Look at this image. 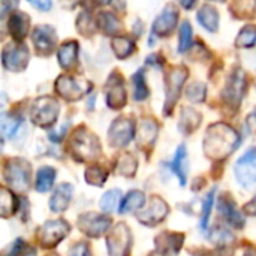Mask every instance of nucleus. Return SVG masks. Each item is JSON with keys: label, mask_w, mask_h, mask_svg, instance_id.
Masks as SVG:
<instances>
[{"label": "nucleus", "mask_w": 256, "mask_h": 256, "mask_svg": "<svg viewBox=\"0 0 256 256\" xmlns=\"http://www.w3.org/2000/svg\"><path fill=\"white\" fill-rule=\"evenodd\" d=\"M240 141L242 138L234 128L226 123H214L206 132L202 148L208 159L224 160L237 150Z\"/></svg>", "instance_id": "1"}, {"label": "nucleus", "mask_w": 256, "mask_h": 256, "mask_svg": "<svg viewBox=\"0 0 256 256\" xmlns=\"http://www.w3.org/2000/svg\"><path fill=\"white\" fill-rule=\"evenodd\" d=\"M69 148L72 158L78 162H92L98 159L102 152L98 136L84 126L75 129L69 142Z\"/></svg>", "instance_id": "2"}, {"label": "nucleus", "mask_w": 256, "mask_h": 256, "mask_svg": "<svg viewBox=\"0 0 256 256\" xmlns=\"http://www.w3.org/2000/svg\"><path fill=\"white\" fill-rule=\"evenodd\" d=\"M4 182L16 192H26L30 186L32 166L26 159L12 158L8 159L3 166Z\"/></svg>", "instance_id": "3"}, {"label": "nucleus", "mask_w": 256, "mask_h": 256, "mask_svg": "<svg viewBox=\"0 0 256 256\" xmlns=\"http://www.w3.org/2000/svg\"><path fill=\"white\" fill-rule=\"evenodd\" d=\"M188 69L184 66H172L166 76H165V105H164V114L170 116L180 98V93L183 90V86L188 80Z\"/></svg>", "instance_id": "4"}, {"label": "nucleus", "mask_w": 256, "mask_h": 256, "mask_svg": "<svg viewBox=\"0 0 256 256\" xmlns=\"http://www.w3.org/2000/svg\"><path fill=\"white\" fill-rule=\"evenodd\" d=\"M60 114V105L57 99L51 96L38 98L30 108V118L39 128H51Z\"/></svg>", "instance_id": "5"}, {"label": "nucleus", "mask_w": 256, "mask_h": 256, "mask_svg": "<svg viewBox=\"0 0 256 256\" xmlns=\"http://www.w3.org/2000/svg\"><path fill=\"white\" fill-rule=\"evenodd\" d=\"M92 90L90 81L75 76V75H60L56 80V92L60 98H63L68 102H76L81 100L88 92Z\"/></svg>", "instance_id": "6"}, {"label": "nucleus", "mask_w": 256, "mask_h": 256, "mask_svg": "<svg viewBox=\"0 0 256 256\" xmlns=\"http://www.w3.org/2000/svg\"><path fill=\"white\" fill-rule=\"evenodd\" d=\"M248 78L243 69H236L226 80V86L222 92V98L226 105L237 110L246 94Z\"/></svg>", "instance_id": "7"}, {"label": "nucleus", "mask_w": 256, "mask_h": 256, "mask_svg": "<svg viewBox=\"0 0 256 256\" xmlns=\"http://www.w3.org/2000/svg\"><path fill=\"white\" fill-rule=\"evenodd\" d=\"M70 231V226L64 220H48L38 231V242L42 248L51 249L63 242Z\"/></svg>", "instance_id": "8"}, {"label": "nucleus", "mask_w": 256, "mask_h": 256, "mask_svg": "<svg viewBox=\"0 0 256 256\" xmlns=\"http://www.w3.org/2000/svg\"><path fill=\"white\" fill-rule=\"evenodd\" d=\"M132 246V234L126 224H117L106 237V249L110 256H129Z\"/></svg>", "instance_id": "9"}, {"label": "nucleus", "mask_w": 256, "mask_h": 256, "mask_svg": "<svg viewBox=\"0 0 256 256\" xmlns=\"http://www.w3.org/2000/svg\"><path fill=\"white\" fill-rule=\"evenodd\" d=\"M30 60V52L26 45L21 44H8L2 51L3 68L9 72L20 74L22 72Z\"/></svg>", "instance_id": "10"}, {"label": "nucleus", "mask_w": 256, "mask_h": 256, "mask_svg": "<svg viewBox=\"0 0 256 256\" xmlns=\"http://www.w3.org/2000/svg\"><path fill=\"white\" fill-rule=\"evenodd\" d=\"M236 178L246 190L256 189V148L244 153L234 166Z\"/></svg>", "instance_id": "11"}, {"label": "nucleus", "mask_w": 256, "mask_h": 256, "mask_svg": "<svg viewBox=\"0 0 256 256\" xmlns=\"http://www.w3.org/2000/svg\"><path fill=\"white\" fill-rule=\"evenodd\" d=\"M134 135H135V124H134V120L129 117L116 118L108 129L110 146L116 148L126 147L132 141Z\"/></svg>", "instance_id": "12"}, {"label": "nucleus", "mask_w": 256, "mask_h": 256, "mask_svg": "<svg viewBox=\"0 0 256 256\" xmlns=\"http://www.w3.org/2000/svg\"><path fill=\"white\" fill-rule=\"evenodd\" d=\"M111 226V219L105 214L98 213H84L78 218V228L81 232H84L87 237L98 238L108 232Z\"/></svg>", "instance_id": "13"}, {"label": "nucleus", "mask_w": 256, "mask_h": 256, "mask_svg": "<svg viewBox=\"0 0 256 256\" xmlns=\"http://www.w3.org/2000/svg\"><path fill=\"white\" fill-rule=\"evenodd\" d=\"M170 207L168 204L159 198V196H153L142 208H140V212L136 213V219L147 226H154L158 224H160L166 216H168Z\"/></svg>", "instance_id": "14"}, {"label": "nucleus", "mask_w": 256, "mask_h": 256, "mask_svg": "<svg viewBox=\"0 0 256 256\" xmlns=\"http://www.w3.org/2000/svg\"><path fill=\"white\" fill-rule=\"evenodd\" d=\"M105 100L106 105L111 110H122L126 102H128V94H126V88H124V82H123V76L117 72H112L108 80H106V86H105Z\"/></svg>", "instance_id": "15"}, {"label": "nucleus", "mask_w": 256, "mask_h": 256, "mask_svg": "<svg viewBox=\"0 0 256 256\" xmlns=\"http://www.w3.org/2000/svg\"><path fill=\"white\" fill-rule=\"evenodd\" d=\"M32 42L39 56H50L57 45V33L48 24L38 26L32 33Z\"/></svg>", "instance_id": "16"}, {"label": "nucleus", "mask_w": 256, "mask_h": 256, "mask_svg": "<svg viewBox=\"0 0 256 256\" xmlns=\"http://www.w3.org/2000/svg\"><path fill=\"white\" fill-rule=\"evenodd\" d=\"M178 22V9L174 4H168L153 21V34L159 38H168Z\"/></svg>", "instance_id": "17"}, {"label": "nucleus", "mask_w": 256, "mask_h": 256, "mask_svg": "<svg viewBox=\"0 0 256 256\" xmlns=\"http://www.w3.org/2000/svg\"><path fill=\"white\" fill-rule=\"evenodd\" d=\"M184 242V236L178 232H162L154 238L156 255L158 256H176Z\"/></svg>", "instance_id": "18"}, {"label": "nucleus", "mask_w": 256, "mask_h": 256, "mask_svg": "<svg viewBox=\"0 0 256 256\" xmlns=\"http://www.w3.org/2000/svg\"><path fill=\"white\" fill-rule=\"evenodd\" d=\"M219 212L224 216V219L234 228H243L244 226V218L242 214V212L238 210L237 204L234 202V200L231 196H220L219 198Z\"/></svg>", "instance_id": "19"}, {"label": "nucleus", "mask_w": 256, "mask_h": 256, "mask_svg": "<svg viewBox=\"0 0 256 256\" xmlns=\"http://www.w3.org/2000/svg\"><path fill=\"white\" fill-rule=\"evenodd\" d=\"M30 28V16L21 10H15L10 14L9 20H8V30L9 34L14 38V40L21 42L24 40V38L27 36Z\"/></svg>", "instance_id": "20"}, {"label": "nucleus", "mask_w": 256, "mask_h": 256, "mask_svg": "<svg viewBox=\"0 0 256 256\" xmlns=\"http://www.w3.org/2000/svg\"><path fill=\"white\" fill-rule=\"evenodd\" d=\"M158 134H159L158 123L152 118H144L140 123L138 134H136V142H138L140 148H142V150L152 148L158 140Z\"/></svg>", "instance_id": "21"}, {"label": "nucleus", "mask_w": 256, "mask_h": 256, "mask_svg": "<svg viewBox=\"0 0 256 256\" xmlns=\"http://www.w3.org/2000/svg\"><path fill=\"white\" fill-rule=\"evenodd\" d=\"M72 194H74V188L69 183H62L56 192L52 194L51 200H50V208L54 213H62L64 212L72 200Z\"/></svg>", "instance_id": "22"}, {"label": "nucleus", "mask_w": 256, "mask_h": 256, "mask_svg": "<svg viewBox=\"0 0 256 256\" xmlns=\"http://www.w3.org/2000/svg\"><path fill=\"white\" fill-rule=\"evenodd\" d=\"M201 120H202V117L196 110L189 108V106H183L182 111H180L178 129H180V132L183 135H190L200 128Z\"/></svg>", "instance_id": "23"}, {"label": "nucleus", "mask_w": 256, "mask_h": 256, "mask_svg": "<svg viewBox=\"0 0 256 256\" xmlns=\"http://www.w3.org/2000/svg\"><path fill=\"white\" fill-rule=\"evenodd\" d=\"M94 20H96L98 28H100V32L108 36H117L122 30V22L117 18V15L112 12L100 10Z\"/></svg>", "instance_id": "24"}, {"label": "nucleus", "mask_w": 256, "mask_h": 256, "mask_svg": "<svg viewBox=\"0 0 256 256\" xmlns=\"http://www.w3.org/2000/svg\"><path fill=\"white\" fill-rule=\"evenodd\" d=\"M78 42L76 40H66L60 45L58 52H57V58H58V64L63 69H70L76 60H78Z\"/></svg>", "instance_id": "25"}, {"label": "nucleus", "mask_w": 256, "mask_h": 256, "mask_svg": "<svg viewBox=\"0 0 256 256\" xmlns=\"http://www.w3.org/2000/svg\"><path fill=\"white\" fill-rule=\"evenodd\" d=\"M196 18L206 30L212 32V33H216L219 30L220 16H219V10L214 6H212V4L201 6V9L196 14Z\"/></svg>", "instance_id": "26"}, {"label": "nucleus", "mask_w": 256, "mask_h": 256, "mask_svg": "<svg viewBox=\"0 0 256 256\" xmlns=\"http://www.w3.org/2000/svg\"><path fill=\"white\" fill-rule=\"evenodd\" d=\"M171 168L176 172L177 178L180 180V184L184 186L186 180H188V152H186V146H180L177 148V153L174 156Z\"/></svg>", "instance_id": "27"}, {"label": "nucleus", "mask_w": 256, "mask_h": 256, "mask_svg": "<svg viewBox=\"0 0 256 256\" xmlns=\"http://www.w3.org/2000/svg\"><path fill=\"white\" fill-rule=\"evenodd\" d=\"M230 10L237 20H250L256 14V0H232Z\"/></svg>", "instance_id": "28"}, {"label": "nucleus", "mask_w": 256, "mask_h": 256, "mask_svg": "<svg viewBox=\"0 0 256 256\" xmlns=\"http://www.w3.org/2000/svg\"><path fill=\"white\" fill-rule=\"evenodd\" d=\"M144 204H146V195L141 190H132L122 200L118 206V213L124 214L134 210H140L144 207Z\"/></svg>", "instance_id": "29"}, {"label": "nucleus", "mask_w": 256, "mask_h": 256, "mask_svg": "<svg viewBox=\"0 0 256 256\" xmlns=\"http://www.w3.org/2000/svg\"><path fill=\"white\" fill-rule=\"evenodd\" d=\"M111 48H112L114 54L117 56V58L124 60V58L130 57L132 52L135 51V42L126 36H114L111 40Z\"/></svg>", "instance_id": "30"}, {"label": "nucleus", "mask_w": 256, "mask_h": 256, "mask_svg": "<svg viewBox=\"0 0 256 256\" xmlns=\"http://www.w3.org/2000/svg\"><path fill=\"white\" fill-rule=\"evenodd\" d=\"M56 180V170L52 166H42L38 174H36V182H34V189L40 194L48 192Z\"/></svg>", "instance_id": "31"}, {"label": "nucleus", "mask_w": 256, "mask_h": 256, "mask_svg": "<svg viewBox=\"0 0 256 256\" xmlns=\"http://www.w3.org/2000/svg\"><path fill=\"white\" fill-rule=\"evenodd\" d=\"M236 46L243 48V50H252L256 46V26L248 24L244 26L236 39Z\"/></svg>", "instance_id": "32"}, {"label": "nucleus", "mask_w": 256, "mask_h": 256, "mask_svg": "<svg viewBox=\"0 0 256 256\" xmlns=\"http://www.w3.org/2000/svg\"><path fill=\"white\" fill-rule=\"evenodd\" d=\"M132 84H134V99L135 100H144L148 98L150 90L146 81V72L144 69H138L134 75H132Z\"/></svg>", "instance_id": "33"}, {"label": "nucleus", "mask_w": 256, "mask_h": 256, "mask_svg": "<svg viewBox=\"0 0 256 256\" xmlns=\"http://www.w3.org/2000/svg\"><path fill=\"white\" fill-rule=\"evenodd\" d=\"M18 208V201L16 198L14 196V194L10 190H8L6 188H2V192H0V213H2V218L6 219V218H10Z\"/></svg>", "instance_id": "34"}, {"label": "nucleus", "mask_w": 256, "mask_h": 256, "mask_svg": "<svg viewBox=\"0 0 256 256\" xmlns=\"http://www.w3.org/2000/svg\"><path fill=\"white\" fill-rule=\"evenodd\" d=\"M136 168H138L136 159L129 153L122 154L116 162V171H117V174H120L123 177H134L136 172Z\"/></svg>", "instance_id": "35"}, {"label": "nucleus", "mask_w": 256, "mask_h": 256, "mask_svg": "<svg viewBox=\"0 0 256 256\" xmlns=\"http://www.w3.org/2000/svg\"><path fill=\"white\" fill-rule=\"evenodd\" d=\"M96 28H98L96 20H93V16L88 10H82L76 18V30L82 36L92 38L96 33Z\"/></svg>", "instance_id": "36"}, {"label": "nucleus", "mask_w": 256, "mask_h": 256, "mask_svg": "<svg viewBox=\"0 0 256 256\" xmlns=\"http://www.w3.org/2000/svg\"><path fill=\"white\" fill-rule=\"evenodd\" d=\"M22 124V117L18 114H2V132L6 138H12Z\"/></svg>", "instance_id": "37"}, {"label": "nucleus", "mask_w": 256, "mask_h": 256, "mask_svg": "<svg viewBox=\"0 0 256 256\" xmlns=\"http://www.w3.org/2000/svg\"><path fill=\"white\" fill-rule=\"evenodd\" d=\"M84 178L90 186H104L108 178V171L99 165L88 166L84 172Z\"/></svg>", "instance_id": "38"}, {"label": "nucleus", "mask_w": 256, "mask_h": 256, "mask_svg": "<svg viewBox=\"0 0 256 256\" xmlns=\"http://www.w3.org/2000/svg\"><path fill=\"white\" fill-rule=\"evenodd\" d=\"M36 250L32 246H28L21 238H16L12 244H9V248L3 250L2 256H33Z\"/></svg>", "instance_id": "39"}, {"label": "nucleus", "mask_w": 256, "mask_h": 256, "mask_svg": "<svg viewBox=\"0 0 256 256\" xmlns=\"http://www.w3.org/2000/svg\"><path fill=\"white\" fill-rule=\"evenodd\" d=\"M186 98H188V100H190L194 104L204 102L207 98V86L204 82H200V81L189 84L186 88Z\"/></svg>", "instance_id": "40"}, {"label": "nucleus", "mask_w": 256, "mask_h": 256, "mask_svg": "<svg viewBox=\"0 0 256 256\" xmlns=\"http://www.w3.org/2000/svg\"><path fill=\"white\" fill-rule=\"evenodd\" d=\"M192 36H194V30L192 26L184 21L180 26V32H178V52H186L190 45H192Z\"/></svg>", "instance_id": "41"}, {"label": "nucleus", "mask_w": 256, "mask_h": 256, "mask_svg": "<svg viewBox=\"0 0 256 256\" xmlns=\"http://www.w3.org/2000/svg\"><path fill=\"white\" fill-rule=\"evenodd\" d=\"M120 198H122V192H120L118 189H111V190H108V192L102 196V200H100V208H102L105 213L114 212L116 207L118 206V202H122Z\"/></svg>", "instance_id": "42"}, {"label": "nucleus", "mask_w": 256, "mask_h": 256, "mask_svg": "<svg viewBox=\"0 0 256 256\" xmlns=\"http://www.w3.org/2000/svg\"><path fill=\"white\" fill-rule=\"evenodd\" d=\"M214 195H216V189L210 190L208 195L204 200V204H202V216H201V230L202 231H207V228H208L210 214H212V210H213V206H214Z\"/></svg>", "instance_id": "43"}, {"label": "nucleus", "mask_w": 256, "mask_h": 256, "mask_svg": "<svg viewBox=\"0 0 256 256\" xmlns=\"http://www.w3.org/2000/svg\"><path fill=\"white\" fill-rule=\"evenodd\" d=\"M69 256H93L87 243H76L70 250Z\"/></svg>", "instance_id": "44"}, {"label": "nucleus", "mask_w": 256, "mask_h": 256, "mask_svg": "<svg viewBox=\"0 0 256 256\" xmlns=\"http://www.w3.org/2000/svg\"><path fill=\"white\" fill-rule=\"evenodd\" d=\"M27 2L42 12H46L52 8V0H27Z\"/></svg>", "instance_id": "45"}, {"label": "nucleus", "mask_w": 256, "mask_h": 256, "mask_svg": "<svg viewBox=\"0 0 256 256\" xmlns=\"http://www.w3.org/2000/svg\"><path fill=\"white\" fill-rule=\"evenodd\" d=\"M18 0H0L2 4V16H4L8 12H12V9H15L18 6Z\"/></svg>", "instance_id": "46"}, {"label": "nucleus", "mask_w": 256, "mask_h": 256, "mask_svg": "<svg viewBox=\"0 0 256 256\" xmlns=\"http://www.w3.org/2000/svg\"><path fill=\"white\" fill-rule=\"evenodd\" d=\"M244 213L246 214H250V216H256V196L252 200V201H249L246 206H244Z\"/></svg>", "instance_id": "47"}, {"label": "nucleus", "mask_w": 256, "mask_h": 256, "mask_svg": "<svg viewBox=\"0 0 256 256\" xmlns=\"http://www.w3.org/2000/svg\"><path fill=\"white\" fill-rule=\"evenodd\" d=\"M81 3H82V0H60V4L64 9H75Z\"/></svg>", "instance_id": "48"}, {"label": "nucleus", "mask_w": 256, "mask_h": 256, "mask_svg": "<svg viewBox=\"0 0 256 256\" xmlns=\"http://www.w3.org/2000/svg\"><path fill=\"white\" fill-rule=\"evenodd\" d=\"M178 2H180V4H182L184 9L190 10V9H194V8L196 6V2H198V0H178Z\"/></svg>", "instance_id": "49"}, {"label": "nucleus", "mask_w": 256, "mask_h": 256, "mask_svg": "<svg viewBox=\"0 0 256 256\" xmlns=\"http://www.w3.org/2000/svg\"><path fill=\"white\" fill-rule=\"evenodd\" d=\"M248 124H249V129L256 134V111L254 112V114H250V116H249V118H248Z\"/></svg>", "instance_id": "50"}, {"label": "nucleus", "mask_w": 256, "mask_h": 256, "mask_svg": "<svg viewBox=\"0 0 256 256\" xmlns=\"http://www.w3.org/2000/svg\"><path fill=\"white\" fill-rule=\"evenodd\" d=\"M244 256H256V248H249V249H246Z\"/></svg>", "instance_id": "51"}, {"label": "nucleus", "mask_w": 256, "mask_h": 256, "mask_svg": "<svg viewBox=\"0 0 256 256\" xmlns=\"http://www.w3.org/2000/svg\"><path fill=\"white\" fill-rule=\"evenodd\" d=\"M96 4H100V6H104V4H108V3H111V0H93Z\"/></svg>", "instance_id": "52"}, {"label": "nucleus", "mask_w": 256, "mask_h": 256, "mask_svg": "<svg viewBox=\"0 0 256 256\" xmlns=\"http://www.w3.org/2000/svg\"><path fill=\"white\" fill-rule=\"evenodd\" d=\"M212 2H225V0H212Z\"/></svg>", "instance_id": "53"}, {"label": "nucleus", "mask_w": 256, "mask_h": 256, "mask_svg": "<svg viewBox=\"0 0 256 256\" xmlns=\"http://www.w3.org/2000/svg\"><path fill=\"white\" fill-rule=\"evenodd\" d=\"M46 256H58V255H56V254H51V255H46Z\"/></svg>", "instance_id": "54"}]
</instances>
